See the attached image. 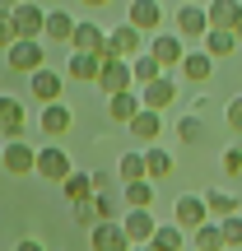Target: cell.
<instances>
[{"mask_svg":"<svg viewBox=\"0 0 242 251\" xmlns=\"http://www.w3.org/2000/svg\"><path fill=\"white\" fill-rule=\"evenodd\" d=\"M98 191H112V172H93V196Z\"/></svg>","mask_w":242,"mask_h":251,"instance_id":"40","label":"cell"},{"mask_svg":"<svg viewBox=\"0 0 242 251\" xmlns=\"http://www.w3.org/2000/svg\"><path fill=\"white\" fill-rule=\"evenodd\" d=\"M131 135H135V140H159V135H163V117L149 112V107H140V117L131 121Z\"/></svg>","mask_w":242,"mask_h":251,"instance_id":"30","label":"cell"},{"mask_svg":"<svg viewBox=\"0 0 242 251\" xmlns=\"http://www.w3.org/2000/svg\"><path fill=\"white\" fill-rule=\"evenodd\" d=\"M172 224H177L182 233H196L200 224H210L205 196H177V205H172Z\"/></svg>","mask_w":242,"mask_h":251,"instance_id":"4","label":"cell"},{"mask_svg":"<svg viewBox=\"0 0 242 251\" xmlns=\"http://www.w3.org/2000/svg\"><path fill=\"white\" fill-rule=\"evenodd\" d=\"M14 251H47V247H42V242H37V237H24V242H19Z\"/></svg>","mask_w":242,"mask_h":251,"instance_id":"41","label":"cell"},{"mask_svg":"<svg viewBox=\"0 0 242 251\" xmlns=\"http://www.w3.org/2000/svg\"><path fill=\"white\" fill-rule=\"evenodd\" d=\"M172 98H177V84L168 79V75H163V79H154V84H144L140 89V102L149 112H163V107H172Z\"/></svg>","mask_w":242,"mask_h":251,"instance_id":"18","label":"cell"},{"mask_svg":"<svg viewBox=\"0 0 242 251\" xmlns=\"http://www.w3.org/2000/svg\"><path fill=\"white\" fill-rule=\"evenodd\" d=\"M149 56L168 70V65H182V56H187V47H182V37L177 33H154V42H149Z\"/></svg>","mask_w":242,"mask_h":251,"instance_id":"14","label":"cell"},{"mask_svg":"<svg viewBox=\"0 0 242 251\" xmlns=\"http://www.w3.org/2000/svg\"><path fill=\"white\" fill-rule=\"evenodd\" d=\"M70 153L61 149V144H42V149H37V177L42 181H56V186H61L65 177H70Z\"/></svg>","mask_w":242,"mask_h":251,"instance_id":"3","label":"cell"},{"mask_svg":"<svg viewBox=\"0 0 242 251\" xmlns=\"http://www.w3.org/2000/svg\"><path fill=\"white\" fill-rule=\"evenodd\" d=\"M28 93H33L42 107H47V102H61V75L47 70V65H42V70H33V75H28Z\"/></svg>","mask_w":242,"mask_h":251,"instance_id":"13","label":"cell"},{"mask_svg":"<svg viewBox=\"0 0 242 251\" xmlns=\"http://www.w3.org/2000/svg\"><path fill=\"white\" fill-rule=\"evenodd\" d=\"M191 247H196V251H224V228H219V219L200 224L196 233H191Z\"/></svg>","mask_w":242,"mask_h":251,"instance_id":"26","label":"cell"},{"mask_svg":"<svg viewBox=\"0 0 242 251\" xmlns=\"http://www.w3.org/2000/svg\"><path fill=\"white\" fill-rule=\"evenodd\" d=\"M205 51L215 56V61L233 56L238 51V33H233V28H210V33H205Z\"/></svg>","mask_w":242,"mask_h":251,"instance_id":"24","label":"cell"},{"mask_svg":"<svg viewBox=\"0 0 242 251\" xmlns=\"http://www.w3.org/2000/svg\"><path fill=\"white\" fill-rule=\"evenodd\" d=\"M70 51H89V56H108V33L98 24H75Z\"/></svg>","mask_w":242,"mask_h":251,"instance_id":"12","label":"cell"},{"mask_svg":"<svg viewBox=\"0 0 242 251\" xmlns=\"http://www.w3.org/2000/svg\"><path fill=\"white\" fill-rule=\"evenodd\" d=\"M205 14H210V28H238L242 24V0H210Z\"/></svg>","mask_w":242,"mask_h":251,"instance_id":"20","label":"cell"},{"mask_svg":"<svg viewBox=\"0 0 242 251\" xmlns=\"http://www.w3.org/2000/svg\"><path fill=\"white\" fill-rule=\"evenodd\" d=\"M210 205V219H228V214H242V200L233 196V191H210L205 196Z\"/></svg>","mask_w":242,"mask_h":251,"instance_id":"29","label":"cell"},{"mask_svg":"<svg viewBox=\"0 0 242 251\" xmlns=\"http://www.w3.org/2000/svg\"><path fill=\"white\" fill-rule=\"evenodd\" d=\"M233 251H242V247H233Z\"/></svg>","mask_w":242,"mask_h":251,"instance_id":"48","label":"cell"},{"mask_svg":"<svg viewBox=\"0 0 242 251\" xmlns=\"http://www.w3.org/2000/svg\"><path fill=\"white\" fill-rule=\"evenodd\" d=\"M75 37V19L65 9H47V28H42V42H70Z\"/></svg>","mask_w":242,"mask_h":251,"instance_id":"22","label":"cell"},{"mask_svg":"<svg viewBox=\"0 0 242 251\" xmlns=\"http://www.w3.org/2000/svg\"><path fill=\"white\" fill-rule=\"evenodd\" d=\"M131 251H149V247H131Z\"/></svg>","mask_w":242,"mask_h":251,"instance_id":"47","label":"cell"},{"mask_svg":"<svg viewBox=\"0 0 242 251\" xmlns=\"http://www.w3.org/2000/svg\"><path fill=\"white\" fill-rule=\"evenodd\" d=\"M131 70H135V84H140V89H144V84H154V79H163V75H168V70H163V65L154 61L149 51H140V56H135V61H131Z\"/></svg>","mask_w":242,"mask_h":251,"instance_id":"31","label":"cell"},{"mask_svg":"<svg viewBox=\"0 0 242 251\" xmlns=\"http://www.w3.org/2000/svg\"><path fill=\"white\" fill-rule=\"evenodd\" d=\"M37 126H42L47 140H56V135H65V130L75 126V117H70V107H65V102H47L42 117H37Z\"/></svg>","mask_w":242,"mask_h":251,"instance_id":"17","label":"cell"},{"mask_svg":"<svg viewBox=\"0 0 242 251\" xmlns=\"http://www.w3.org/2000/svg\"><path fill=\"white\" fill-rule=\"evenodd\" d=\"M14 28H19V37H33V42H42V28H47V9L37 5V0L19 5V9H14Z\"/></svg>","mask_w":242,"mask_h":251,"instance_id":"10","label":"cell"},{"mask_svg":"<svg viewBox=\"0 0 242 251\" xmlns=\"http://www.w3.org/2000/svg\"><path fill=\"white\" fill-rule=\"evenodd\" d=\"M5 65H9V70H19V75H33V70H42V65H47V47L33 42V37H19V42L5 51Z\"/></svg>","mask_w":242,"mask_h":251,"instance_id":"1","label":"cell"},{"mask_svg":"<svg viewBox=\"0 0 242 251\" xmlns=\"http://www.w3.org/2000/svg\"><path fill=\"white\" fill-rule=\"evenodd\" d=\"M140 47H144V33H140V28H131V24H121V28H112V33H108V56L135 61Z\"/></svg>","mask_w":242,"mask_h":251,"instance_id":"7","label":"cell"},{"mask_svg":"<svg viewBox=\"0 0 242 251\" xmlns=\"http://www.w3.org/2000/svg\"><path fill=\"white\" fill-rule=\"evenodd\" d=\"M182 75H187L191 84H205L210 75H215V56H210L205 47H200V51H187L182 56Z\"/></svg>","mask_w":242,"mask_h":251,"instance_id":"21","label":"cell"},{"mask_svg":"<svg viewBox=\"0 0 242 251\" xmlns=\"http://www.w3.org/2000/svg\"><path fill=\"white\" fill-rule=\"evenodd\" d=\"M61 196L70 200V205H84V200H93V172H70V177L61 181Z\"/></svg>","mask_w":242,"mask_h":251,"instance_id":"23","label":"cell"},{"mask_svg":"<svg viewBox=\"0 0 242 251\" xmlns=\"http://www.w3.org/2000/svg\"><path fill=\"white\" fill-rule=\"evenodd\" d=\"M5 172H9V177H33V172H37V144L5 140Z\"/></svg>","mask_w":242,"mask_h":251,"instance_id":"5","label":"cell"},{"mask_svg":"<svg viewBox=\"0 0 242 251\" xmlns=\"http://www.w3.org/2000/svg\"><path fill=\"white\" fill-rule=\"evenodd\" d=\"M98 89L108 93H126V89H135V70H131V61H121V56H103V75H98Z\"/></svg>","mask_w":242,"mask_h":251,"instance_id":"2","label":"cell"},{"mask_svg":"<svg viewBox=\"0 0 242 251\" xmlns=\"http://www.w3.org/2000/svg\"><path fill=\"white\" fill-rule=\"evenodd\" d=\"M70 209H75V219H80V224H89V228L98 224V214H93V200H84V205H70Z\"/></svg>","mask_w":242,"mask_h":251,"instance_id":"39","label":"cell"},{"mask_svg":"<svg viewBox=\"0 0 242 251\" xmlns=\"http://www.w3.org/2000/svg\"><path fill=\"white\" fill-rule=\"evenodd\" d=\"M182 247H187V233H182L177 224H159V228H154L149 251H182Z\"/></svg>","mask_w":242,"mask_h":251,"instance_id":"28","label":"cell"},{"mask_svg":"<svg viewBox=\"0 0 242 251\" xmlns=\"http://www.w3.org/2000/svg\"><path fill=\"white\" fill-rule=\"evenodd\" d=\"M177 140H182V144H200V140H205V121H200L196 112L182 117V121H177Z\"/></svg>","mask_w":242,"mask_h":251,"instance_id":"33","label":"cell"},{"mask_svg":"<svg viewBox=\"0 0 242 251\" xmlns=\"http://www.w3.org/2000/svg\"><path fill=\"white\" fill-rule=\"evenodd\" d=\"M121 228H126V237H131L135 247H149V242H154V228H159V224H154L149 209H126V214H121Z\"/></svg>","mask_w":242,"mask_h":251,"instance_id":"11","label":"cell"},{"mask_svg":"<svg viewBox=\"0 0 242 251\" xmlns=\"http://www.w3.org/2000/svg\"><path fill=\"white\" fill-rule=\"evenodd\" d=\"M37 5H42V9H61V0H37Z\"/></svg>","mask_w":242,"mask_h":251,"instance_id":"43","label":"cell"},{"mask_svg":"<svg viewBox=\"0 0 242 251\" xmlns=\"http://www.w3.org/2000/svg\"><path fill=\"white\" fill-rule=\"evenodd\" d=\"M121 200H126V209H154V181L149 177H144V181H126Z\"/></svg>","mask_w":242,"mask_h":251,"instance_id":"25","label":"cell"},{"mask_svg":"<svg viewBox=\"0 0 242 251\" xmlns=\"http://www.w3.org/2000/svg\"><path fill=\"white\" fill-rule=\"evenodd\" d=\"M0 5H5V9H19V5H28V0H0Z\"/></svg>","mask_w":242,"mask_h":251,"instance_id":"42","label":"cell"},{"mask_svg":"<svg viewBox=\"0 0 242 251\" xmlns=\"http://www.w3.org/2000/svg\"><path fill=\"white\" fill-rule=\"evenodd\" d=\"M219 228H224V251L242 247V214H228V219H219Z\"/></svg>","mask_w":242,"mask_h":251,"instance_id":"36","label":"cell"},{"mask_svg":"<svg viewBox=\"0 0 242 251\" xmlns=\"http://www.w3.org/2000/svg\"><path fill=\"white\" fill-rule=\"evenodd\" d=\"M24 102L14 93H0V140H24Z\"/></svg>","mask_w":242,"mask_h":251,"instance_id":"8","label":"cell"},{"mask_svg":"<svg viewBox=\"0 0 242 251\" xmlns=\"http://www.w3.org/2000/svg\"><path fill=\"white\" fill-rule=\"evenodd\" d=\"M65 75H70L75 84H98V75H103V56L70 51V61H65Z\"/></svg>","mask_w":242,"mask_h":251,"instance_id":"15","label":"cell"},{"mask_svg":"<svg viewBox=\"0 0 242 251\" xmlns=\"http://www.w3.org/2000/svg\"><path fill=\"white\" fill-rule=\"evenodd\" d=\"M84 5H93V9H98V5H108V0H84Z\"/></svg>","mask_w":242,"mask_h":251,"instance_id":"44","label":"cell"},{"mask_svg":"<svg viewBox=\"0 0 242 251\" xmlns=\"http://www.w3.org/2000/svg\"><path fill=\"white\" fill-rule=\"evenodd\" d=\"M228 130L242 135V93H238V98H228Z\"/></svg>","mask_w":242,"mask_h":251,"instance_id":"38","label":"cell"},{"mask_svg":"<svg viewBox=\"0 0 242 251\" xmlns=\"http://www.w3.org/2000/svg\"><path fill=\"white\" fill-rule=\"evenodd\" d=\"M126 24L140 28V33H154V28H163V5H159V0H131Z\"/></svg>","mask_w":242,"mask_h":251,"instance_id":"9","label":"cell"},{"mask_svg":"<svg viewBox=\"0 0 242 251\" xmlns=\"http://www.w3.org/2000/svg\"><path fill=\"white\" fill-rule=\"evenodd\" d=\"M144 168H149V181L168 177V172H172V153L159 149V144H149V149H144Z\"/></svg>","mask_w":242,"mask_h":251,"instance_id":"32","label":"cell"},{"mask_svg":"<svg viewBox=\"0 0 242 251\" xmlns=\"http://www.w3.org/2000/svg\"><path fill=\"white\" fill-rule=\"evenodd\" d=\"M0 172H5V149H0Z\"/></svg>","mask_w":242,"mask_h":251,"instance_id":"45","label":"cell"},{"mask_svg":"<svg viewBox=\"0 0 242 251\" xmlns=\"http://www.w3.org/2000/svg\"><path fill=\"white\" fill-rule=\"evenodd\" d=\"M140 107H144V102H140V93H135V89L112 93V98H108V117H112V121H121V126H131L135 117H140Z\"/></svg>","mask_w":242,"mask_h":251,"instance_id":"19","label":"cell"},{"mask_svg":"<svg viewBox=\"0 0 242 251\" xmlns=\"http://www.w3.org/2000/svg\"><path fill=\"white\" fill-rule=\"evenodd\" d=\"M233 33H238V42H242V24H238V28H233Z\"/></svg>","mask_w":242,"mask_h":251,"instance_id":"46","label":"cell"},{"mask_svg":"<svg viewBox=\"0 0 242 251\" xmlns=\"http://www.w3.org/2000/svg\"><path fill=\"white\" fill-rule=\"evenodd\" d=\"M89 247H93V251H131L135 242L126 237L121 219H108V224H93V233H89Z\"/></svg>","mask_w":242,"mask_h":251,"instance_id":"6","label":"cell"},{"mask_svg":"<svg viewBox=\"0 0 242 251\" xmlns=\"http://www.w3.org/2000/svg\"><path fill=\"white\" fill-rule=\"evenodd\" d=\"M93 214H98V224L117 219V191H98V196H93Z\"/></svg>","mask_w":242,"mask_h":251,"instance_id":"35","label":"cell"},{"mask_svg":"<svg viewBox=\"0 0 242 251\" xmlns=\"http://www.w3.org/2000/svg\"><path fill=\"white\" fill-rule=\"evenodd\" d=\"M144 177H149V168H144V153H121V158H117V181H121V186H126V181H144Z\"/></svg>","mask_w":242,"mask_h":251,"instance_id":"27","label":"cell"},{"mask_svg":"<svg viewBox=\"0 0 242 251\" xmlns=\"http://www.w3.org/2000/svg\"><path fill=\"white\" fill-rule=\"evenodd\" d=\"M219 168H224L228 177H242V144H228V149L219 153Z\"/></svg>","mask_w":242,"mask_h":251,"instance_id":"37","label":"cell"},{"mask_svg":"<svg viewBox=\"0 0 242 251\" xmlns=\"http://www.w3.org/2000/svg\"><path fill=\"white\" fill-rule=\"evenodd\" d=\"M205 33H210L205 5H182L177 9V37H205Z\"/></svg>","mask_w":242,"mask_h":251,"instance_id":"16","label":"cell"},{"mask_svg":"<svg viewBox=\"0 0 242 251\" xmlns=\"http://www.w3.org/2000/svg\"><path fill=\"white\" fill-rule=\"evenodd\" d=\"M19 42V28H14V9L0 5V51H9V47Z\"/></svg>","mask_w":242,"mask_h":251,"instance_id":"34","label":"cell"}]
</instances>
